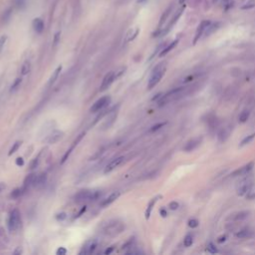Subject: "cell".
<instances>
[{
  "label": "cell",
  "instance_id": "6da1fadb",
  "mask_svg": "<svg viewBox=\"0 0 255 255\" xmlns=\"http://www.w3.org/2000/svg\"><path fill=\"white\" fill-rule=\"evenodd\" d=\"M167 71V65L164 62L158 64L154 68L152 74H150V79H149V83H148V89L152 90L153 88H154L160 82V80L163 77L164 73Z\"/></svg>",
  "mask_w": 255,
  "mask_h": 255
},
{
  "label": "cell",
  "instance_id": "7a4b0ae2",
  "mask_svg": "<svg viewBox=\"0 0 255 255\" xmlns=\"http://www.w3.org/2000/svg\"><path fill=\"white\" fill-rule=\"evenodd\" d=\"M21 226V214L18 209H13L10 211L7 219V227L10 232H15Z\"/></svg>",
  "mask_w": 255,
  "mask_h": 255
},
{
  "label": "cell",
  "instance_id": "3957f363",
  "mask_svg": "<svg viewBox=\"0 0 255 255\" xmlns=\"http://www.w3.org/2000/svg\"><path fill=\"white\" fill-rule=\"evenodd\" d=\"M125 229V225L120 221H109V222L103 227V233L108 236H114L120 234Z\"/></svg>",
  "mask_w": 255,
  "mask_h": 255
},
{
  "label": "cell",
  "instance_id": "277c9868",
  "mask_svg": "<svg viewBox=\"0 0 255 255\" xmlns=\"http://www.w3.org/2000/svg\"><path fill=\"white\" fill-rule=\"evenodd\" d=\"M254 186V177L251 174H246V177H244L241 181L238 183L237 187H236V191H237V195L243 196L246 195V193L249 191V190Z\"/></svg>",
  "mask_w": 255,
  "mask_h": 255
},
{
  "label": "cell",
  "instance_id": "5b68a950",
  "mask_svg": "<svg viewBox=\"0 0 255 255\" xmlns=\"http://www.w3.org/2000/svg\"><path fill=\"white\" fill-rule=\"evenodd\" d=\"M101 191L98 190H82L75 195V200L77 202L84 201H94L101 196Z\"/></svg>",
  "mask_w": 255,
  "mask_h": 255
},
{
  "label": "cell",
  "instance_id": "8992f818",
  "mask_svg": "<svg viewBox=\"0 0 255 255\" xmlns=\"http://www.w3.org/2000/svg\"><path fill=\"white\" fill-rule=\"evenodd\" d=\"M182 90H183L182 87L174 88V89L171 90L169 92H168L167 94H164V95H163L162 97L159 99V106H163V105H164V104H167L168 102L172 101V99L176 98L178 95V94L182 91Z\"/></svg>",
  "mask_w": 255,
  "mask_h": 255
},
{
  "label": "cell",
  "instance_id": "52a82bcc",
  "mask_svg": "<svg viewBox=\"0 0 255 255\" xmlns=\"http://www.w3.org/2000/svg\"><path fill=\"white\" fill-rule=\"evenodd\" d=\"M111 103V98L109 96H105L100 98L99 100H97L95 103L93 104V106L90 109V111L92 113H97L104 110L107 106H109V104Z\"/></svg>",
  "mask_w": 255,
  "mask_h": 255
},
{
  "label": "cell",
  "instance_id": "ba28073f",
  "mask_svg": "<svg viewBox=\"0 0 255 255\" xmlns=\"http://www.w3.org/2000/svg\"><path fill=\"white\" fill-rule=\"evenodd\" d=\"M210 21L209 20H204V21H201V23L199 25H198L197 27V29H196V32H195V39H193V44H196L198 41H199V39L202 37V35L204 34L206 29H207V27H208L210 25Z\"/></svg>",
  "mask_w": 255,
  "mask_h": 255
},
{
  "label": "cell",
  "instance_id": "9c48e42d",
  "mask_svg": "<svg viewBox=\"0 0 255 255\" xmlns=\"http://www.w3.org/2000/svg\"><path fill=\"white\" fill-rule=\"evenodd\" d=\"M202 141V136H196V138H193L191 140H190L186 144V145L183 147V150L186 153H190L192 150H196L198 147L200 145Z\"/></svg>",
  "mask_w": 255,
  "mask_h": 255
},
{
  "label": "cell",
  "instance_id": "30bf717a",
  "mask_svg": "<svg viewBox=\"0 0 255 255\" xmlns=\"http://www.w3.org/2000/svg\"><path fill=\"white\" fill-rule=\"evenodd\" d=\"M63 136H64V133L62 131H54V132H52L50 135L46 136L44 141L46 144L53 145V144L57 143V141H59L60 140H62Z\"/></svg>",
  "mask_w": 255,
  "mask_h": 255
},
{
  "label": "cell",
  "instance_id": "8fae6325",
  "mask_svg": "<svg viewBox=\"0 0 255 255\" xmlns=\"http://www.w3.org/2000/svg\"><path fill=\"white\" fill-rule=\"evenodd\" d=\"M115 80H116V78H115V71H111V72H109L108 74H106V76L104 77L103 82L101 84L100 91L103 92V91H105V90H107L113 84V82H114Z\"/></svg>",
  "mask_w": 255,
  "mask_h": 255
},
{
  "label": "cell",
  "instance_id": "7c38bea8",
  "mask_svg": "<svg viewBox=\"0 0 255 255\" xmlns=\"http://www.w3.org/2000/svg\"><path fill=\"white\" fill-rule=\"evenodd\" d=\"M254 167V163L253 162H250L248 163L247 164H245V166L239 168L238 169H236L235 172H232L231 176L232 177H240V176H246V174L250 173V172L252 171V168Z\"/></svg>",
  "mask_w": 255,
  "mask_h": 255
},
{
  "label": "cell",
  "instance_id": "4fadbf2b",
  "mask_svg": "<svg viewBox=\"0 0 255 255\" xmlns=\"http://www.w3.org/2000/svg\"><path fill=\"white\" fill-rule=\"evenodd\" d=\"M183 10H185V7H181V9H178V10L176 12V14H174V16L172 17V21L168 23V25L166 28H164V30H163L162 32L159 33V35H162V36H163V35H164V34H167V33L172 29V26H173L174 24H176L177 21L178 20V18L181 17V13L183 12Z\"/></svg>",
  "mask_w": 255,
  "mask_h": 255
},
{
  "label": "cell",
  "instance_id": "5bb4252c",
  "mask_svg": "<svg viewBox=\"0 0 255 255\" xmlns=\"http://www.w3.org/2000/svg\"><path fill=\"white\" fill-rule=\"evenodd\" d=\"M124 159H125L124 157H119V158L114 159L112 160V162H110V163H109L107 164V166H106L104 172H105V173H108V172H111L112 171H114L115 168H117L123 162H124Z\"/></svg>",
  "mask_w": 255,
  "mask_h": 255
},
{
  "label": "cell",
  "instance_id": "9a60e30c",
  "mask_svg": "<svg viewBox=\"0 0 255 255\" xmlns=\"http://www.w3.org/2000/svg\"><path fill=\"white\" fill-rule=\"evenodd\" d=\"M85 136V133H82V134H80L78 136H77V139L74 141V143H73V145H72V147H71L70 149H69V150H67V153H66L65 154H64V157H63V159H62V163H64L66 160H67V159L69 158V155H70V154L72 153V150L75 149V147H77V145L80 143V141H81V140H82V138L83 136Z\"/></svg>",
  "mask_w": 255,
  "mask_h": 255
},
{
  "label": "cell",
  "instance_id": "2e32d148",
  "mask_svg": "<svg viewBox=\"0 0 255 255\" xmlns=\"http://www.w3.org/2000/svg\"><path fill=\"white\" fill-rule=\"evenodd\" d=\"M120 195H121V192L120 191H115V192L111 193L110 195H109L107 198H105V199H104L101 202V206H107L109 204H111L112 202H114L116 199H118Z\"/></svg>",
  "mask_w": 255,
  "mask_h": 255
},
{
  "label": "cell",
  "instance_id": "e0dca14e",
  "mask_svg": "<svg viewBox=\"0 0 255 255\" xmlns=\"http://www.w3.org/2000/svg\"><path fill=\"white\" fill-rule=\"evenodd\" d=\"M249 214H250V211L242 210V211L237 212V213H235V214H232L230 216V219L233 220V221H241V220L246 219L247 217L249 216Z\"/></svg>",
  "mask_w": 255,
  "mask_h": 255
},
{
  "label": "cell",
  "instance_id": "ac0fdd59",
  "mask_svg": "<svg viewBox=\"0 0 255 255\" xmlns=\"http://www.w3.org/2000/svg\"><path fill=\"white\" fill-rule=\"evenodd\" d=\"M160 197H162V195H158V196L154 197L153 199L149 202L147 209H145V218H147V219H149V218H150V213H152V210H153V208H154V204H155V202H157V201L159 200V198H160Z\"/></svg>",
  "mask_w": 255,
  "mask_h": 255
},
{
  "label": "cell",
  "instance_id": "d6986e66",
  "mask_svg": "<svg viewBox=\"0 0 255 255\" xmlns=\"http://www.w3.org/2000/svg\"><path fill=\"white\" fill-rule=\"evenodd\" d=\"M252 235H253V232L250 229H248V228L241 229V230L239 231V232L236 233V236H237L238 238H241V239L250 238V237H252Z\"/></svg>",
  "mask_w": 255,
  "mask_h": 255
},
{
  "label": "cell",
  "instance_id": "ffe728a7",
  "mask_svg": "<svg viewBox=\"0 0 255 255\" xmlns=\"http://www.w3.org/2000/svg\"><path fill=\"white\" fill-rule=\"evenodd\" d=\"M61 71H62V66H58L57 68H56V70L54 71L53 73H52V75H51V77H50V80H49V86H52V85H53L55 82H56V80L58 79V77H59V75H60V73H61Z\"/></svg>",
  "mask_w": 255,
  "mask_h": 255
},
{
  "label": "cell",
  "instance_id": "44dd1931",
  "mask_svg": "<svg viewBox=\"0 0 255 255\" xmlns=\"http://www.w3.org/2000/svg\"><path fill=\"white\" fill-rule=\"evenodd\" d=\"M229 136V131L226 129V128H223V129L219 130L218 134H217V138H218V141H225L227 140V138Z\"/></svg>",
  "mask_w": 255,
  "mask_h": 255
},
{
  "label": "cell",
  "instance_id": "7402d4cb",
  "mask_svg": "<svg viewBox=\"0 0 255 255\" xmlns=\"http://www.w3.org/2000/svg\"><path fill=\"white\" fill-rule=\"evenodd\" d=\"M33 27H34V30L37 33H41L44 30V23L41 19L37 18V19H35L34 22H33Z\"/></svg>",
  "mask_w": 255,
  "mask_h": 255
},
{
  "label": "cell",
  "instance_id": "603a6c76",
  "mask_svg": "<svg viewBox=\"0 0 255 255\" xmlns=\"http://www.w3.org/2000/svg\"><path fill=\"white\" fill-rule=\"evenodd\" d=\"M35 178H36V174L34 173H31L29 174L26 178H25V181H24V188L26 190L27 187H29V186H34V181H35Z\"/></svg>",
  "mask_w": 255,
  "mask_h": 255
},
{
  "label": "cell",
  "instance_id": "cb8c5ba5",
  "mask_svg": "<svg viewBox=\"0 0 255 255\" xmlns=\"http://www.w3.org/2000/svg\"><path fill=\"white\" fill-rule=\"evenodd\" d=\"M96 247H97V243L95 241H90L88 243V245L83 247V252L85 254H90V253L94 252V250L96 249Z\"/></svg>",
  "mask_w": 255,
  "mask_h": 255
},
{
  "label": "cell",
  "instance_id": "d4e9b609",
  "mask_svg": "<svg viewBox=\"0 0 255 255\" xmlns=\"http://www.w3.org/2000/svg\"><path fill=\"white\" fill-rule=\"evenodd\" d=\"M172 5L169 6V7L167 9V10L163 12V14L162 18H160V21H159V28L164 24V22L167 21L168 17L169 16V14H171V12H172Z\"/></svg>",
  "mask_w": 255,
  "mask_h": 255
},
{
  "label": "cell",
  "instance_id": "484cf974",
  "mask_svg": "<svg viewBox=\"0 0 255 255\" xmlns=\"http://www.w3.org/2000/svg\"><path fill=\"white\" fill-rule=\"evenodd\" d=\"M177 43H178V40H174V41H172V43L169 44L168 47H166V48H164L162 52H160V53H159V57H163V56L167 55L169 51H172V50L174 48V47H176V46L177 45Z\"/></svg>",
  "mask_w": 255,
  "mask_h": 255
},
{
  "label": "cell",
  "instance_id": "4316f807",
  "mask_svg": "<svg viewBox=\"0 0 255 255\" xmlns=\"http://www.w3.org/2000/svg\"><path fill=\"white\" fill-rule=\"evenodd\" d=\"M45 182H46V174H40V176H36L35 181H34V186H43Z\"/></svg>",
  "mask_w": 255,
  "mask_h": 255
},
{
  "label": "cell",
  "instance_id": "83f0119b",
  "mask_svg": "<svg viewBox=\"0 0 255 255\" xmlns=\"http://www.w3.org/2000/svg\"><path fill=\"white\" fill-rule=\"evenodd\" d=\"M254 139H255V133L249 135L247 136H245V138L241 141V143H240V147H243V145H245L250 144Z\"/></svg>",
  "mask_w": 255,
  "mask_h": 255
},
{
  "label": "cell",
  "instance_id": "f1b7e54d",
  "mask_svg": "<svg viewBox=\"0 0 255 255\" xmlns=\"http://www.w3.org/2000/svg\"><path fill=\"white\" fill-rule=\"evenodd\" d=\"M30 69H31V64L29 61H26V62H24V64L22 65V67H21V74L22 75H26L30 72Z\"/></svg>",
  "mask_w": 255,
  "mask_h": 255
},
{
  "label": "cell",
  "instance_id": "f546056e",
  "mask_svg": "<svg viewBox=\"0 0 255 255\" xmlns=\"http://www.w3.org/2000/svg\"><path fill=\"white\" fill-rule=\"evenodd\" d=\"M24 190H25L24 187H23V188H15V190H14L12 191V193H11V197L12 198H15V199H16V198H19L23 195Z\"/></svg>",
  "mask_w": 255,
  "mask_h": 255
},
{
  "label": "cell",
  "instance_id": "4dcf8cb0",
  "mask_svg": "<svg viewBox=\"0 0 255 255\" xmlns=\"http://www.w3.org/2000/svg\"><path fill=\"white\" fill-rule=\"evenodd\" d=\"M219 24L218 23H214V24H211L210 23V25L207 27V29H206V31H205V36H209L211 33H213L216 29H217V26H218Z\"/></svg>",
  "mask_w": 255,
  "mask_h": 255
},
{
  "label": "cell",
  "instance_id": "1f68e13d",
  "mask_svg": "<svg viewBox=\"0 0 255 255\" xmlns=\"http://www.w3.org/2000/svg\"><path fill=\"white\" fill-rule=\"evenodd\" d=\"M249 115H250V113L248 111H243L240 113V115L238 116V120L239 122H241V123H245L247 120H248V118H249Z\"/></svg>",
  "mask_w": 255,
  "mask_h": 255
},
{
  "label": "cell",
  "instance_id": "d6a6232c",
  "mask_svg": "<svg viewBox=\"0 0 255 255\" xmlns=\"http://www.w3.org/2000/svg\"><path fill=\"white\" fill-rule=\"evenodd\" d=\"M233 0H221V4H222V8L224 10H228L233 6Z\"/></svg>",
  "mask_w": 255,
  "mask_h": 255
},
{
  "label": "cell",
  "instance_id": "836d02e7",
  "mask_svg": "<svg viewBox=\"0 0 255 255\" xmlns=\"http://www.w3.org/2000/svg\"><path fill=\"white\" fill-rule=\"evenodd\" d=\"M22 83V79L21 78H17L14 83L11 85V89H10V92H15L18 88H20V85Z\"/></svg>",
  "mask_w": 255,
  "mask_h": 255
},
{
  "label": "cell",
  "instance_id": "e575fe53",
  "mask_svg": "<svg viewBox=\"0 0 255 255\" xmlns=\"http://www.w3.org/2000/svg\"><path fill=\"white\" fill-rule=\"evenodd\" d=\"M192 243H193V237L190 234L186 235L185 239H183V245H185L186 247H190L192 245Z\"/></svg>",
  "mask_w": 255,
  "mask_h": 255
},
{
  "label": "cell",
  "instance_id": "d590c367",
  "mask_svg": "<svg viewBox=\"0 0 255 255\" xmlns=\"http://www.w3.org/2000/svg\"><path fill=\"white\" fill-rule=\"evenodd\" d=\"M21 144H22V141H16L15 144H14L12 147H11V149L9 150V153H8V155H11V154H13L14 153H16L17 152V150L20 148V145H21Z\"/></svg>",
  "mask_w": 255,
  "mask_h": 255
},
{
  "label": "cell",
  "instance_id": "8d00e7d4",
  "mask_svg": "<svg viewBox=\"0 0 255 255\" xmlns=\"http://www.w3.org/2000/svg\"><path fill=\"white\" fill-rule=\"evenodd\" d=\"M207 123H208V126L210 129H215V127H217V125H218V122H217L216 118L214 116H211V118H209Z\"/></svg>",
  "mask_w": 255,
  "mask_h": 255
},
{
  "label": "cell",
  "instance_id": "74e56055",
  "mask_svg": "<svg viewBox=\"0 0 255 255\" xmlns=\"http://www.w3.org/2000/svg\"><path fill=\"white\" fill-rule=\"evenodd\" d=\"M168 124L167 122H163V123H159V124H157V125H154V126H153L152 127V129L150 130V132H152V133H154V132H155V131H159V129H162L163 127H164Z\"/></svg>",
  "mask_w": 255,
  "mask_h": 255
},
{
  "label": "cell",
  "instance_id": "f35d334b",
  "mask_svg": "<svg viewBox=\"0 0 255 255\" xmlns=\"http://www.w3.org/2000/svg\"><path fill=\"white\" fill-rule=\"evenodd\" d=\"M126 69H127L126 67H121V68L118 69L117 71H115V78H116V80H118L121 76H123V75H124Z\"/></svg>",
  "mask_w": 255,
  "mask_h": 255
},
{
  "label": "cell",
  "instance_id": "ab89813d",
  "mask_svg": "<svg viewBox=\"0 0 255 255\" xmlns=\"http://www.w3.org/2000/svg\"><path fill=\"white\" fill-rule=\"evenodd\" d=\"M206 250H207V251H208L209 253H211V254L217 253V249H216V247L214 246V244H213V243H211V242H209L208 244H207Z\"/></svg>",
  "mask_w": 255,
  "mask_h": 255
},
{
  "label": "cell",
  "instance_id": "60d3db41",
  "mask_svg": "<svg viewBox=\"0 0 255 255\" xmlns=\"http://www.w3.org/2000/svg\"><path fill=\"white\" fill-rule=\"evenodd\" d=\"M246 197L248 199H253V198H255V186H253L246 193Z\"/></svg>",
  "mask_w": 255,
  "mask_h": 255
},
{
  "label": "cell",
  "instance_id": "b9f144b4",
  "mask_svg": "<svg viewBox=\"0 0 255 255\" xmlns=\"http://www.w3.org/2000/svg\"><path fill=\"white\" fill-rule=\"evenodd\" d=\"M198 224H199V222H198V220L195 219V218H192V219L188 220V226H190V227H191V228L197 227Z\"/></svg>",
  "mask_w": 255,
  "mask_h": 255
},
{
  "label": "cell",
  "instance_id": "7bdbcfd3",
  "mask_svg": "<svg viewBox=\"0 0 255 255\" xmlns=\"http://www.w3.org/2000/svg\"><path fill=\"white\" fill-rule=\"evenodd\" d=\"M6 40H7L6 35H3V36H1V38H0V53H1V51L4 48V45H5V43H6Z\"/></svg>",
  "mask_w": 255,
  "mask_h": 255
},
{
  "label": "cell",
  "instance_id": "ee69618b",
  "mask_svg": "<svg viewBox=\"0 0 255 255\" xmlns=\"http://www.w3.org/2000/svg\"><path fill=\"white\" fill-rule=\"evenodd\" d=\"M168 207H169V209H172V210H177L179 207V204L177 201H172L171 204H168Z\"/></svg>",
  "mask_w": 255,
  "mask_h": 255
},
{
  "label": "cell",
  "instance_id": "f6af8a7d",
  "mask_svg": "<svg viewBox=\"0 0 255 255\" xmlns=\"http://www.w3.org/2000/svg\"><path fill=\"white\" fill-rule=\"evenodd\" d=\"M255 6V1H249L246 5H244L242 7V9H249V8H252Z\"/></svg>",
  "mask_w": 255,
  "mask_h": 255
},
{
  "label": "cell",
  "instance_id": "bcb514c9",
  "mask_svg": "<svg viewBox=\"0 0 255 255\" xmlns=\"http://www.w3.org/2000/svg\"><path fill=\"white\" fill-rule=\"evenodd\" d=\"M66 253H67V250H66L64 247H60V248L57 250V254H58V255H65Z\"/></svg>",
  "mask_w": 255,
  "mask_h": 255
},
{
  "label": "cell",
  "instance_id": "7dc6e473",
  "mask_svg": "<svg viewBox=\"0 0 255 255\" xmlns=\"http://www.w3.org/2000/svg\"><path fill=\"white\" fill-rule=\"evenodd\" d=\"M37 166H38V159H33V162L31 163L30 168H35Z\"/></svg>",
  "mask_w": 255,
  "mask_h": 255
},
{
  "label": "cell",
  "instance_id": "c3c4849f",
  "mask_svg": "<svg viewBox=\"0 0 255 255\" xmlns=\"http://www.w3.org/2000/svg\"><path fill=\"white\" fill-rule=\"evenodd\" d=\"M16 164L17 166H23V164H24V159H23L22 158H17V159H16Z\"/></svg>",
  "mask_w": 255,
  "mask_h": 255
},
{
  "label": "cell",
  "instance_id": "681fc988",
  "mask_svg": "<svg viewBox=\"0 0 255 255\" xmlns=\"http://www.w3.org/2000/svg\"><path fill=\"white\" fill-rule=\"evenodd\" d=\"M225 240H226V235H222V236H220V237H218V239H217V242L221 244V243L225 242Z\"/></svg>",
  "mask_w": 255,
  "mask_h": 255
},
{
  "label": "cell",
  "instance_id": "f907efd6",
  "mask_svg": "<svg viewBox=\"0 0 255 255\" xmlns=\"http://www.w3.org/2000/svg\"><path fill=\"white\" fill-rule=\"evenodd\" d=\"M159 212H160V215H162L163 217H167V215H168V213H167V211H166V209H163V208H162L159 210Z\"/></svg>",
  "mask_w": 255,
  "mask_h": 255
},
{
  "label": "cell",
  "instance_id": "816d5d0a",
  "mask_svg": "<svg viewBox=\"0 0 255 255\" xmlns=\"http://www.w3.org/2000/svg\"><path fill=\"white\" fill-rule=\"evenodd\" d=\"M58 215H59V216H57V218L60 219V220H63V219L66 218V214H65V213H60V214H58Z\"/></svg>",
  "mask_w": 255,
  "mask_h": 255
},
{
  "label": "cell",
  "instance_id": "f5cc1de1",
  "mask_svg": "<svg viewBox=\"0 0 255 255\" xmlns=\"http://www.w3.org/2000/svg\"><path fill=\"white\" fill-rule=\"evenodd\" d=\"M3 190H5V185L3 182H0V193H1Z\"/></svg>",
  "mask_w": 255,
  "mask_h": 255
},
{
  "label": "cell",
  "instance_id": "db71d44e",
  "mask_svg": "<svg viewBox=\"0 0 255 255\" xmlns=\"http://www.w3.org/2000/svg\"><path fill=\"white\" fill-rule=\"evenodd\" d=\"M21 252H22V250L20 249V247H18L16 251H14V254H18V253H21Z\"/></svg>",
  "mask_w": 255,
  "mask_h": 255
},
{
  "label": "cell",
  "instance_id": "11a10c76",
  "mask_svg": "<svg viewBox=\"0 0 255 255\" xmlns=\"http://www.w3.org/2000/svg\"><path fill=\"white\" fill-rule=\"evenodd\" d=\"M185 1H186V0H179V3L182 4V3H185Z\"/></svg>",
  "mask_w": 255,
  "mask_h": 255
}]
</instances>
